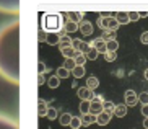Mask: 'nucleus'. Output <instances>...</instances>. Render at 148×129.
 Wrapping results in <instances>:
<instances>
[{
    "label": "nucleus",
    "instance_id": "obj_1",
    "mask_svg": "<svg viewBox=\"0 0 148 129\" xmlns=\"http://www.w3.org/2000/svg\"><path fill=\"white\" fill-rule=\"evenodd\" d=\"M0 77L20 83V20L0 26Z\"/></svg>",
    "mask_w": 148,
    "mask_h": 129
},
{
    "label": "nucleus",
    "instance_id": "obj_2",
    "mask_svg": "<svg viewBox=\"0 0 148 129\" xmlns=\"http://www.w3.org/2000/svg\"><path fill=\"white\" fill-rule=\"evenodd\" d=\"M64 17L60 13H44L41 18V25L46 33H59L64 28Z\"/></svg>",
    "mask_w": 148,
    "mask_h": 129
},
{
    "label": "nucleus",
    "instance_id": "obj_3",
    "mask_svg": "<svg viewBox=\"0 0 148 129\" xmlns=\"http://www.w3.org/2000/svg\"><path fill=\"white\" fill-rule=\"evenodd\" d=\"M98 26H99L103 31H116L119 30V23L116 21V18L111 17V15H101V17H98Z\"/></svg>",
    "mask_w": 148,
    "mask_h": 129
},
{
    "label": "nucleus",
    "instance_id": "obj_4",
    "mask_svg": "<svg viewBox=\"0 0 148 129\" xmlns=\"http://www.w3.org/2000/svg\"><path fill=\"white\" fill-rule=\"evenodd\" d=\"M0 13H8L16 17L20 13V0H0Z\"/></svg>",
    "mask_w": 148,
    "mask_h": 129
},
{
    "label": "nucleus",
    "instance_id": "obj_5",
    "mask_svg": "<svg viewBox=\"0 0 148 129\" xmlns=\"http://www.w3.org/2000/svg\"><path fill=\"white\" fill-rule=\"evenodd\" d=\"M0 129H20V126H18V121L12 116L0 114Z\"/></svg>",
    "mask_w": 148,
    "mask_h": 129
},
{
    "label": "nucleus",
    "instance_id": "obj_6",
    "mask_svg": "<svg viewBox=\"0 0 148 129\" xmlns=\"http://www.w3.org/2000/svg\"><path fill=\"white\" fill-rule=\"evenodd\" d=\"M103 98L101 96H96L93 100V103H90V113H91L93 116H98L99 113H103Z\"/></svg>",
    "mask_w": 148,
    "mask_h": 129
},
{
    "label": "nucleus",
    "instance_id": "obj_7",
    "mask_svg": "<svg viewBox=\"0 0 148 129\" xmlns=\"http://www.w3.org/2000/svg\"><path fill=\"white\" fill-rule=\"evenodd\" d=\"M78 30H80V33H82L83 36H90L93 33V23L83 18L82 21L78 23Z\"/></svg>",
    "mask_w": 148,
    "mask_h": 129
},
{
    "label": "nucleus",
    "instance_id": "obj_8",
    "mask_svg": "<svg viewBox=\"0 0 148 129\" xmlns=\"http://www.w3.org/2000/svg\"><path fill=\"white\" fill-rule=\"evenodd\" d=\"M62 36H64V33L62 31H59V33H47V36H46V43L51 44V46H59V43H60Z\"/></svg>",
    "mask_w": 148,
    "mask_h": 129
},
{
    "label": "nucleus",
    "instance_id": "obj_9",
    "mask_svg": "<svg viewBox=\"0 0 148 129\" xmlns=\"http://www.w3.org/2000/svg\"><path fill=\"white\" fill-rule=\"evenodd\" d=\"M90 47H93V49H96V51H98V54H104L106 52V41L103 38H95L91 41V43H90Z\"/></svg>",
    "mask_w": 148,
    "mask_h": 129
},
{
    "label": "nucleus",
    "instance_id": "obj_10",
    "mask_svg": "<svg viewBox=\"0 0 148 129\" xmlns=\"http://www.w3.org/2000/svg\"><path fill=\"white\" fill-rule=\"evenodd\" d=\"M138 103V98H137V93L134 90H127L125 92V106H135Z\"/></svg>",
    "mask_w": 148,
    "mask_h": 129
},
{
    "label": "nucleus",
    "instance_id": "obj_11",
    "mask_svg": "<svg viewBox=\"0 0 148 129\" xmlns=\"http://www.w3.org/2000/svg\"><path fill=\"white\" fill-rule=\"evenodd\" d=\"M77 30H78V25H77V23L65 20V23H64V28H62V33L69 36V35H72V33H75Z\"/></svg>",
    "mask_w": 148,
    "mask_h": 129
},
{
    "label": "nucleus",
    "instance_id": "obj_12",
    "mask_svg": "<svg viewBox=\"0 0 148 129\" xmlns=\"http://www.w3.org/2000/svg\"><path fill=\"white\" fill-rule=\"evenodd\" d=\"M78 96L83 100V101H90V100L95 98L93 90H90V88H86V87H82V88L78 90Z\"/></svg>",
    "mask_w": 148,
    "mask_h": 129
},
{
    "label": "nucleus",
    "instance_id": "obj_13",
    "mask_svg": "<svg viewBox=\"0 0 148 129\" xmlns=\"http://www.w3.org/2000/svg\"><path fill=\"white\" fill-rule=\"evenodd\" d=\"M67 20L78 25V23L83 20V13L82 12H67Z\"/></svg>",
    "mask_w": 148,
    "mask_h": 129
},
{
    "label": "nucleus",
    "instance_id": "obj_14",
    "mask_svg": "<svg viewBox=\"0 0 148 129\" xmlns=\"http://www.w3.org/2000/svg\"><path fill=\"white\" fill-rule=\"evenodd\" d=\"M114 18H116V21L119 23V26L130 23V21H129V17H127V12H117L116 15H114Z\"/></svg>",
    "mask_w": 148,
    "mask_h": 129
},
{
    "label": "nucleus",
    "instance_id": "obj_15",
    "mask_svg": "<svg viewBox=\"0 0 148 129\" xmlns=\"http://www.w3.org/2000/svg\"><path fill=\"white\" fill-rule=\"evenodd\" d=\"M60 52H62V56L65 57V59H73L75 57V54H77V51H75L72 46H67V47H62L60 49Z\"/></svg>",
    "mask_w": 148,
    "mask_h": 129
},
{
    "label": "nucleus",
    "instance_id": "obj_16",
    "mask_svg": "<svg viewBox=\"0 0 148 129\" xmlns=\"http://www.w3.org/2000/svg\"><path fill=\"white\" fill-rule=\"evenodd\" d=\"M114 114H116L117 118L127 116V106H125V105H117V106L114 108Z\"/></svg>",
    "mask_w": 148,
    "mask_h": 129
},
{
    "label": "nucleus",
    "instance_id": "obj_17",
    "mask_svg": "<svg viewBox=\"0 0 148 129\" xmlns=\"http://www.w3.org/2000/svg\"><path fill=\"white\" fill-rule=\"evenodd\" d=\"M109 119H111V114H109V113H106V111L99 113V114H98V118H96V121H98V123H99L101 126L108 124V123H109Z\"/></svg>",
    "mask_w": 148,
    "mask_h": 129
},
{
    "label": "nucleus",
    "instance_id": "obj_18",
    "mask_svg": "<svg viewBox=\"0 0 148 129\" xmlns=\"http://www.w3.org/2000/svg\"><path fill=\"white\" fill-rule=\"evenodd\" d=\"M72 74H73V77H77V78L85 77V67H83V65H75Z\"/></svg>",
    "mask_w": 148,
    "mask_h": 129
},
{
    "label": "nucleus",
    "instance_id": "obj_19",
    "mask_svg": "<svg viewBox=\"0 0 148 129\" xmlns=\"http://www.w3.org/2000/svg\"><path fill=\"white\" fill-rule=\"evenodd\" d=\"M73 60H75V65H83L85 62H86V56L82 54V52H77L75 57H73Z\"/></svg>",
    "mask_w": 148,
    "mask_h": 129
},
{
    "label": "nucleus",
    "instance_id": "obj_20",
    "mask_svg": "<svg viewBox=\"0 0 148 129\" xmlns=\"http://www.w3.org/2000/svg\"><path fill=\"white\" fill-rule=\"evenodd\" d=\"M117 49H119V43L116 39L106 41V51H117Z\"/></svg>",
    "mask_w": 148,
    "mask_h": 129
},
{
    "label": "nucleus",
    "instance_id": "obj_21",
    "mask_svg": "<svg viewBox=\"0 0 148 129\" xmlns=\"http://www.w3.org/2000/svg\"><path fill=\"white\" fill-rule=\"evenodd\" d=\"M98 85H99V82H98V78H96V77H90V78H88L86 88H90V90H95Z\"/></svg>",
    "mask_w": 148,
    "mask_h": 129
},
{
    "label": "nucleus",
    "instance_id": "obj_22",
    "mask_svg": "<svg viewBox=\"0 0 148 129\" xmlns=\"http://www.w3.org/2000/svg\"><path fill=\"white\" fill-rule=\"evenodd\" d=\"M82 123H85V124H91V123H95L96 121V116H93L91 113H86V114H85V116L82 118Z\"/></svg>",
    "mask_w": 148,
    "mask_h": 129
},
{
    "label": "nucleus",
    "instance_id": "obj_23",
    "mask_svg": "<svg viewBox=\"0 0 148 129\" xmlns=\"http://www.w3.org/2000/svg\"><path fill=\"white\" fill-rule=\"evenodd\" d=\"M88 51H90V44H88V43H85V41H80V46H78V49H77V52L86 54Z\"/></svg>",
    "mask_w": 148,
    "mask_h": 129
},
{
    "label": "nucleus",
    "instance_id": "obj_24",
    "mask_svg": "<svg viewBox=\"0 0 148 129\" xmlns=\"http://www.w3.org/2000/svg\"><path fill=\"white\" fill-rule=\"evenodd\" d=\"M116 57H117V52H116V51H106L104 52V59L108 60V62L116 60Z\"/></svg>",
    "mask_w": 148,
    "mask_h": 129
},
{
    "label": "nucleus",
    "instance_id": "obj_25",
    "mask_svg": "<svg viewBox=\"0 0 148 129\" xmlns=\"http://www.w3.org/2000/svg\"><path fill=\"white\" fill-rule=\"evenodd\" d=\"M59 46H60V49L62 47H67V46H72V39H70L67 35H64L62 39H60V43H59Z\"/></svg>",
    "mask_w": 148,
    "mask_h": 129
},
{
    "label": "nucleus",
    "instance_id": "obj_26",
    "mask_svg": "<svg viewBox=\"0 0 148 129\" xmlns=\"http://www.w3.org/2000/svg\"><path fill=\"white\" fill-rule=\"evenodd\" d=\"M101 38L104 39V41H111V39H116V33L114 31H103Z\"/></svg>",
    "mask_w": 148,
    "mask_h": 129
},
{
    "label": "nucleus",
    "instance_id": "obj_27",
    "mask_svg": "<svg viewBox=\"0 0 148 129\" xmlns=\"http://www.w3.org/2000/svg\"><path fill=\"white\" fill-rule=\"evenodd\" d=\"M85 56H86V59H90V60H95L96 57L99 56V54H98V51H96V49H93V47H90V51H88L86 54H85Z\"/></svg>",
    "mask_w": 148,
    "mask_h": 129
},
{
    "label": "nucleus",
    "instance_id": "obj_28",
    "mask_svg": "<svg viewBox=\"0 0 148 129\" xmlns=\"http://www.w3.org/2000/svg\"><path fill=\"white\" fill-rule=\"evenodd\" d=\"M114 105L111 103V101H104V103H103V111H106V113H109V114H111V113L114 111Z\"/></svg>",
    "mask_w": 148,
    "mask_h": 129
},
{
    "label": "nucleus",
    "instance_id": "obj_29",
    "mask_svg": "<svg viewBox=\"0 0 148 129\" xmlns=\"http://www.w3.org/2000/svg\"><path fill=\"white\" fill-rule=\"evenodd\" d=\"M75 67V60L73 59H65V62H64V69H67L70 72V70H73Z\"/></svg>",
    "mask_w": 148,
    "mask_h": 129
},
{
    "label": "nucleus",
    "instance_id": "obj_30",
    "mask_svg": "<svg viewBox=\"0 0 148 129\" xmlns=\"http://www.w3.org/2000/svg\"><path fill=\"white\" fill-rule=\"evenodd\" d=\"M137 98H138V101H140V103L148 105V93H147V92H142L140 95H137Z\"/></svg>",
    "mask_w": 148,
    "mask_h": 129
},
{
    "label": "nucleus",
    "instance_id": "obj_31",
    "mask_svg": "<svg viewBox=\"0 0 148 129\" xmlns=\"http://www.w3.org/2000/svg\"><path fill=\"white\" fill-rule=\"evenodd\" d=\"M127 17H129V21H138V12H127Z\"/></svg>",
    "mask_w": 148,
    "mask_h": 129
},
{
    "label": "nucleus",
    "instance_id": "obj_32",
    "mask_svg": "<svg viewBox=\"0 0 148 129\" xmlns=\"http://www.w3.org/2000/svg\"><path fill=\"white\" fill-rule=\"evenodd\" d=\"M69 70H67V69H64V67H60V69H59V70H57V77H60V78H67V77H69Z\"/></svg>",
    "mask_w": 148,
    "mask_h": 129
},
{
    "label": "nucleus",
    "instance_id": "obj_33",
    "mask_svg": "<svg viewBox=\"0 0 148 129\" xmlns=\"http://www.w3.org/2000/svg\"><path fill=\"white\" fill-rule=\"evenodd\" d=\"M80 110H82L83 114H86V113L90 111V103H88V101H83V103L80 105Z\"/></svg>",
    "mask_w": 148,
    "mask_h": 129
},
{
    "label": "nucleus",
    "instance_id": "obj_34",
    "mask_svg": "<svg viewBox=\"0 0 148 129\" xmlns=\"http://www.w3.org/2000/svg\"><path fill=\"white\" fill-rule=\"evenodd\" d=\"M140 41H142V44H148V31H143V33H142Z\"/></svg>",
    "mask_w": 148,
    "mask_h": 129
},
{
    "label": "nucleus",
    "instance_id": "obj_35",
    "mask_svg": "<svg viewBox=\"0 0 148 129\" xmlns=\"http://www.w3.org/2000/svg\"><path fill=\"white\" fill-rule=\"evenodd\" d=\"M49 85H51V87H57V85H59V77H52L51 80H49Z\"/></svg>",
    "mask_w": 148,
    "mask_h": 129
},
{
    "label": "nucleus",
    "instance_id": "obj_36",
    "mask_svg": "<svg viewBox=\"0 0 148 129\" xmlns=\"http://www.w3.org/2000/svg\"><path fill=\"white\" fill-rule=\"evenodd\" d=\"M80 124H82V121H80V119H77V118H75L73 121H72V126H73V129H77Z\"/></svg>",
    "mask_w": 148,
    "mask_h": 129
},
{
    "label": "nucleus",
    "instance_id": "obj_37",
    "mask_svg": "<svg viewBox=\"0 0 148 129\" xmlns=\"http://www.w3.org/2000/svg\"><path fill=\"white\" fill-rule=\"evenodd\" d=\"M142 114L148 118V105H143V108H142Z\"/></svg>",
    "mask_w": 148,
    "mask_h": 129
},
{
    "label": "nucleus",
    "instance_id": "obj_38",
    "mask_svg": "<svg viewBox=\"0 0 148 129\" xmlns=\"http://www.w3.org/2000/svg\"><path fill=\"white\" fill-rule=\"evenodd\" d=\"M70 114H64V118H62V123H64V124H67V123H69V121H70Z\"/></svg>",
    "mask_w": 148,
    "mask_h": 129
},
{
    "label": "nucleus",
    "instance_id": "obj_39",
    "mask_svg": "<svg viewBox=\"0 0 148 129\" xmlns=\"http://www.w3.org/2000/svg\"><path fill=\"white\" fill-rule=\"evenodd\" d=\"M138 17L140 18H147L148 17V12H138Z\"/></svg>",
    "mask_w": 148,
    "mask_h": 129
},
{
    "label": "nucleus",
    "instance_id": "obj_40",
    "mask_svg": "<svg viewBox=\"0 0 148 129\" xmlns=\"http://www.w3.org/2000/svg\"><path fill=\"white\" fill-rule=\"evenodd\" d=\"M143 128H145V129H148V118H145V121H143Z\"/></svg>",
    "mask_w": 148,
    "mask_h": 129
},
{
    "label": "nucleus",
    "instance_id": "obj_41",
    "mask_svg": "<svg viewBox=\"0 0 148 129\" xmlns=\"http://www.w3.org/2000/svg\"><path fill=\"white\" fill-rule=\"evenodd\" d=\"M145 78H147V80H148V69L145 70Z\"/></svg>",
    "mask_w": 148,
    "mask_h": 129
}]
</instances>
